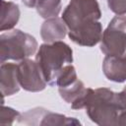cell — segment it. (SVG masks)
I'll use <instances>...</instances> for the list:
<instances>
[{"label": "cell", "instance_id": "9c48e42d", "mask_svg": "<svg viewBox=\"0 0 126 126\" xmlns=\"http://www.w3.org/2000/svg\"><path fill=\"white\" fill-rule=\"evenodd\" d=\"M0 87L2 97L10 96L20 91V84L18 81L17 64L10 62L1 63L0 67Z\"/></svg>", "mask_w": 126, "mask_h": 126}, {"label": "cell", "instance_id": "ac0fdd59", "mask_svg": "<svg viewBox=\"0 0 126 126\" xmlns=\"http://www.w3.org/2000/svg\"><path fill=\"white\" fill-rule=\"evenodd\" d=\"M116 99L120 110H126V86L121 92L116 93Z\"/></svg>", "mask_w": 126, "mask_h": 126}, {"label": "cell", "instance_id": "3957f363", "mask_svg": "<svg viewBox=\"0 0 126 126\" xmlns=\"http://www.w3.org/2000/svg\"><path fill=\"white\" fill-rule=\"evenodd\" d=\"M38 43L30 33L21 30H11L0 35V61H22L34 55Z\"/></svg>", "mask_w": 126, "mask_h": 126}, {"label": "cell", "instance_id": "ffe728a7", "mask_svg": "<svg viewBox=\"0 0 126 126\" xmlns=\"http://www.w3.org/2000/svg\"><path fill=\"white\" fill-rule=\"evenodd\" d=\"M36 1L37 0H22V2L29 8H33L36 5Z\"/></svg>", "mask_w": 126, "mask_h": 126}, {"label": "cell", "instance_id": "8fae6325", "mask_svg": "<svg viewBox=\"0 0 126 126\" xmlns=\"http://www.w3.org/2000/svg\"><path fill=\"white\" fill-rule=\"evenodd\" d=\"M66 34H68V28L62 18L54 17L46 19L40 27V36L46 43L59 41Z\"/></svg>", "mask_w": 126, "mask_h": 126}, {"label": "cell", "instance_id": "30bf717a", "mask_svg": "<svg viewBox=\"0 0 126 126\" xmlns=\"http://www.w3.org/2000/svg\"><path fill=\"white\" fill-rule=\"evenodd\" d=\"M102 71L109 81L126 82V56L105 55L102 62Z\"/></svg>", "mask_w": 126, "mask_h": 126}, {"label": "cell", "instance_id": "7c38bea8", "mask_svg": "<svg viewBox=\"0 0 126 126\" xmlns=\"http://www.w3.org/2000/svg\"><path fill=\"white\" fill-rule=\"evenodd\" d=\"M19 6L12 1H1V20L0 31H11L18 24L20 19Z\"/></svg>", "mask_w": 126, "mask_h": 126}, {"label": "cell", "instance_id": "4fadbf2b", "mask_svg": "<svg viewBox=\"0 0 126 126\" xmlns=\"http://www.w3.org/2000/svg\"><path fill=\"white\" fill-rule=\"evenodd\" d=\"M35 8L41 18H54L61 12V0H37Z\"/></svg>", "mask_w": 126, "mask_h": 126}, {"label": "cell", "instance_id": "9a60e30c", "mask_svg": "<svg viewBox=\"0 0 126 126\" xmlns=\"http://www.w3.org/2000/svg\"><path fill=\"white\" fill-rule=\"evenodd\" d=\"M78 80L77 77V72L75 67L72 64H68L64 66L55 76L52 87L56 86L58 88H63L66 86H69L76 82Z\"/></svg>", "mask_w": 126, "mask_h": 126}, {"label": "cell", "instance_id": "5b68a950", "mask_svg": "<svg viewBox=\"0 0 126 126\" xmlns=\"http://www.w3.org/2000/svg\"><path fill=\"white\" fill-rule=\"evenodd\" d=\"M100 51L104 55L126 56V16L116 15L103 31Z\"/></svg>", "mask_w": 126, "mask_h": 126}, {"label": "cell", "instance_id": "277c9868", "mask_svg": "<svg viewBox=\"0 0 126 126\" xmlns=\"http://www.w3.org/2000/svg\"><path fill=\"white\" fill-rule=\"evenodd\" d=\"M61 18L68 31H72L85 24L98 21L101 18V11L96 0H71Z\"/></svg>", "mask_w": 126, "mask_h": 126}, {"label": "cell", "instance_id": "d6986e66", "mask_svg": "<svg viewBox=\"0 0 126 126\" xmlns=\"http://www.w3.org/2000/svg\"><path fill=\"white\" fill-rule=\"evenodd\" d=\"M117 125L126 126V110H121V111L119 112Z\"/></svg>", "mask_w": 126, "mask_h": 126}, {"label": "cell", "instance_id": "52a82bcc", "mask_svg": "<svg viewBox=\"0 0 126 126\" xmlns=\"http://www.w3.org/2000/svg\"><path fill=\"white\" fill-rule=\"evenodd\" d=\"M102 25L95 21L78 27L75 30L68 31L69 38L81 46L92 47L100 42L102 36Z\"/></svg>", "mask_w": 126, "mask_h": 126}, {"label": "cell", "instance_id": "e0dca14e", "mask_svg": "<svg viewBox=\"0 0 126 126\" xmlns=\"http://www.w3.org/2000/svg\"><path fill=\"white\" fill-rule=\"evenodd\" d=\"M107 5L115 15H126V0H107Z\"/></svg>", "mask_w": 126, "mask_h": 126}, {"label": "cell", "instance_id": "8992f818", "mask_svg": "<svg viewBox=\"0 0 126 126\" xmlns=\"http://www.w3.org/2000/svg\"><path fill=\"white\" fill-rule=\"evenodd\" d=\"M18 81L22 89L27 92H41L46 88V81L35 60L24 59L17 64Z\"/></svg>", "mask_w": 126, "mask_h": 126}, {"label": "cell", "instance_id": "6da1fadb", "mask_svg": "<svg viewBox=\"0 0 126 126\" xmlns=\"http://www.w3.org/2000/svg\"><path fill=\"white\" fill-rule=\"evenodd\" d=\"M35 61L38 64L47 85L52 87L57 73L73 62L72 48L62 40L52 43L44 42L36 51Z\"/></svg>", "mask_w": 126, "mask_h": 126}, {"label": "cell", "instance_id": "7a4b0ae2", "mask_svg": "<svg viewBox=\"0 0 126 126\" xmlns=\"http://www.w3.org/2000/svg\"><path fill=\"white\" fill-rule=\"evenodd\" d=\"M85 108L89 118L95 124L100 126L117 125L121 110L117 103L116 93L110 89L98 88L93 90Z\"/></svg>", "mask_w": 126, "mask_h": 126}, {"label": "cell", "instance_id": "2e32d148", "mask_svg": "<svg viewBox=\"0 0 126 126\" xmlns=\"http://www.w3.org/2000/svg\"><path fill=\"white\" fill-rule=\"evenodd\" d=\"M20 115L21 113L19 111L15 110L12 107L4 106V104H2L0 111V125L1 126L12 125L15 120L19 119Z\"/></svg>", "mask_w": 126, "mask_h": 126}, {"label": "cell", "instance_id": "ba28073f", "mask_svg": "<svg viewBox=\"0 0 126 126\" xmlns=\"http://www.w3.org/2000/svg\"><path fill=\"white\" fill-rule=\"evenodd\" d=\"M92 88H86L84 83L81 80H77L73 84L58 88L60 96L69 104L73 109H82L85 108L89 98L93 93Z\"/></svg>", "mask_w": 126, "mask_h": 126}, {"label": "cell", "instance_id": "5bb4252c", "mask_svg": "<svg viewBox=\"0 0 126 126\" xmlns=\"http://www.w3.org/2000/svg\"><path fill=\"white\" fill-rule=\"evenodd\" d=\"M81 124L79 120H77L74 117H68L60 113H55L52 112L48 109L45 110L43 113L39 125H51V126H56V125H78Z\"/></svg>", "mask_w": 126, "mask_h": 126}]
</instances>
